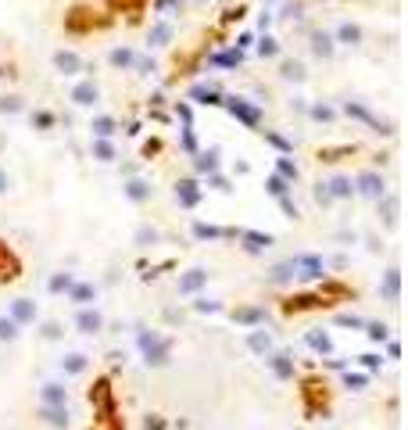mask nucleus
<instances>
[{
	"label": "nucleus",
	"instance_id": "16",
	"mask_svg": "<svg viewBox=\"0 0 408 430\" xmlns=\"http://www.w3.org/2000/svg\"><path fill=\"white\" fill-rule=\"evenodd\" d=\"M194 172L204 179V176H211V172H218V147H204V151H197L194 155Z\"/></svg>",
	"mask_w": 408,
	"mask_h": 430
},
{
	"label": "nucleus",
	"instance_id": "17",
	"mask_svg": "<svg viewBox=\"0 0 408 430\" xmlns=\"http://www.w3.org/2000/svg\"><path fill=\"white\" fill-rule=\"evenodd\" d=\"M36 312H40V309H36V301H33V298H15V301H11V319H15L18 326L33 323V319H36Z\"/></svg>",
	"mask_w": 408,
	"mask_h": 430
},
{
	"label": "nucleus",
	"instance_id": "21",
	"mask_svg": "<svg viewBox=\"0 0 408 430\" xmlns=\"http://www.w3.org/2000/svg\"><path fill=\"white\" fill-rule=\"evenodd\" d=\"M97 298V287H93L90 280H79V284H72L69 287V301H76V305H83V309H90V301Z\"/></svg>",
	"mask_w": 408,
	"mask_h": 430
},
{
	"label": "nucleus",
	"instance_id": "33",
	"mask_svg": "<svg viewBox=\"0 0 408 430\" xmlns=\"http://www.w3.org/2000/svg\"><path fill=\"white\" fill-rule=\"evenodd\" d=\"M183 4H186V0H154V11H158L162 18H169V22H172V15H179V11H183Z\"/></svg>",
	"mask_w": 408,
	"mask_h": 430
},
{
	"label": "nucleus",
	"instance_id": "32",
	"mask_svg": "<svg viewBox=\"0 0 408 430\" xmlns=\"http://www.w3.org/2000/svg\"><path fill=\"white\" fill-rule=\"evenodd\" d=\"M265 190H269V194L279 201V197H290V183H287V179H279V176L272 172V176L265 179Z\"/></svg>",
	"mask_w": 408,
	"mask_h": 430
},
{
	"label": "nucleus",
	"instance_id": "23",
	"mask_svg": "<svg viewBox=\"0 0 408 430\" xmlns=\"http://www.w3.org/2000/svg\"><path fill=\"white\" fill-rule=\"evenodd\" d=\"M29 126L40 130V133L54 130V126H57V111H50V108H36V111H29Z\"/></svg>",
	"mask_w": 408,
	"mask_h": 430
},
{
	"label": "nucleus",
	"instance_id": "42",
	"mask_svg": "<svg viewBox=\"0 0 408 430\" xmlns=\"http://www.w3.org/2000/svg\"><path fill=\"white\" fill-rule=\"evenodd\" d=\"M279 18H283V22H301V18H304V4H301V0H290Z\"/></svg>",
	"mask_w": 408,
	"mask_h": 430
},
{
	"label": "nucleus",
	"instance_id": "36",
	"mask_svg": "<svg viewBox=\"0 0 408 430\" xmlns=\"http://www.w3.org/2000/svg\"><path fill=\"white\" fill-rule=\"evenodd\" d=\"M265 140H269V144H272V147H276V151H279V155H283V158H287L290 151H294V144H290L287 137H279L276 130H265Z\"/></svg>",
	"mask_w": 408,
	"mask_h": 430
},
{
	"label": "nucleus",
	"instance_id": "13",
	"mask_svg": "<svg viewBox=\"0 0 408 430\" xmlns=\"http://www.w3.org/2000/svg\"><path fill=\"white\" fill-rule=\"evenodd\" d=\"M279 79H283V83H294V86H301V83L308 79L304 61H301V57H279Z\"/></svg>",
	"mask_w": 408,
	"mask_h": 430
},
{
	"label": "nucleus",
	"instance_id": "39",
	"mask_svg": "<svg viewBox=\"0 0 408 430\" xmlns=\"http://www.w3.org/2000/svg\"><path fill=\"white\" fill-rule=\"evenodd\" d=\"M311 197H316V204H323V208H330V204H333V197H330V187H326V179H316V187H311Z\"/></svg>",
	"mask_w": 408,
	"mask_h": 430
},
{
	"label": "nucleus",
	"instance_id": "26",
	"mask_svg": "<svg viewBox=\"0 0 408 430\" xmlns=\"http://www.w3.org/2000/svg\"><path fill=\"white\" fill-rule=\"evenodd\" d=\"M376 211L384 215V223H387V226H398V194H391V190H387L380 201H376Z\"/></svg>",
	"mask_w": 408,
	"mask_h": 430
},
{
	"label": "nucleus",
	"instance_id": "46",
	"mask_svg": "<svg viewBox=\"0 0 408 430\" xmlns=\"http://www.w3.org/2000/svg\"><path fill=\"white\" fill-rule=\"evenodd\" d=\"M11 187H15V179H11V172H8L4 165H0V197H4V194H8Z\"/></svg>",
	"mask_w": 408,
	"mask_h": 430
},
{
	"label": "nucleus",
	"instance_id": "43",
	"mask_svg": "<svg viewBox=\"0 0 408 430\" xmlns=\"http://www.w3.org/2000/svg\"><path fill=\"white\" fill-rule=\"evenodd\" d=\"M61 366H65L69 373H83V370H86V355H69Z\"/></svg>",
	"mask_w": 408,
	"mask_h": 430
},
{
	"label": "nucleus",
	"instance_id": "41",
	"mask_svg": "<svg viewBox=\"0 0 408 430\" xmlns=\"http://www.w3.org/2000/svg\"><path fill=\"white\" fill-rule=\"evenodd\" d=\"M18 337V323L11 316H0V341H15Z\"/></svg>",
	"mask_w": 408,
	"mask_h": 430
},
{
	"label": "nucleus",
	"instance_id": "51",
	"mask_svg": "<svg viewBox=\"0 0 408 430\" xmlns=\"http://www.w3.org/2000/svg\"><path fill=\"white\" fill-rule=\"evenodd\" d=\"M233 172H237V176H247V172H251V165H247V162H237V165H233Z\"/></svg>",
	"mask_w": 408,
	"mask_h": 430
},
{
	"label": "nucleus",
	"instance_id": "10",
	"mask_svg": "<svg viewBox=\"0 0 408 430\" xmlns=\"http://www.w3.org/2000/svg\"><path fill=\"white\" fill-rule=\"evenodd\" d=\"M122 126H118V118L115 115H104V111H97L90 118V140H115V133H118Z\"/></svg>",
	"mask_w": 408,
	"mask_h": 430
},
{
	"label": "nucleus",
	"instance_id": "49",
	"mask_svg": "<svg viewBox=\"0 0 408 430\" xmlns=\"http://www.w3.org/2000/svg\"><path fill=\"white\" fill-rule=\"evenodd\" d=\"M279 208H283V211L290 215V219H297V204H294L290 197H279Z\"/></svg>",
	"mask_w": 408,
	"mask_h": 430
},
{
	"label": "nucleus",
	"instance_id": "3",
	"mask_svg": "<svg viewBox=\"0 0 408 430\" xmlns=\"http://www.w3.org/2000/svg\"><path fill=\"white\" fill-rule=\"evenodd\" d=\"M351 183H355V194H358V197H365V201H380V197L387 194V176H384V172H376V169H362V172H355V176H351Z\"/></svg>",
	"mask_w": 408,
	"mask_h": 430
},
{
	"label": "nucleus",
	"instance_id": "6",
	"mask_svg": "<svg viewBox=\"0 0 408 430\" xmlns=\"http://www.w3.org/2000/svg\"><path fill=\"white\" fill-rule=\"evenodd\" d=\"M330 36H333L337 47H362V43H365V29H362L358 22H351V18H340V22L330 29Z\"/></svg>",
	"mask_w": 408,
	"mask_h": 430
},
{
	"label": "nucleus",
	"instance_id": "2",
	"mask_svg": "<svg viewBox=\"0 0 408 430\" xmlns=\"http://www.w3.org/2000/svg\"><path fill=\"white\" fill-rule=\"evenodd\" d=\"M69 101L76 104V108H86V111H93L101 104V83L93 79V76H79L72 86H69Z\"/></svg>",
	"mask_w": 408,
	"mask_h": 430
},
{
	"label": "nucleus",
	"instance_id": "52",
	"mask_svg": "<svg viewBox=\"0 0 408 430\" xmlns=\"http://www.w3.org/2000/svg\"><path fill=\"white\" fill-rule=\"evenodd\" d=\"M190 4H208V0H190Z\"/></svg>",
	"mask_w": 408,
	"mask_h": 430
},
{
	"label": "nucleus",
	"instance_id": "35",
	"mask_svg": "<svg viewBox=\"0 0 408 430\" xmlns=\"http://www.w3.org/2000/svg\"><path fill=\"white\" fill-rule=\"evenodd\" d=\"M204 187H211V190H223V194H230V190H233V183H230V176H223V172H211V176H204Z\"/></svg>",
	"mask_w": 408,
	"mask_h": 430
},
{
	"label": "nucleus",
	"instance_id": "1",
	"mask_svg": "<svg viewBox=\"0 0 408 430\" xmlns=\"http://www.w3.org/2000/svg\"><path fill=\"white\" fill-rule=\"evenodd\" d=\"M50 65H54L57 76H65V79H79L83 72H90L86 57H83L79 50H72V47H57V50L50 54Z\"/></svg>",
	"mask_w": 408,
	"mask_h": 430
},
{
	"label": "nucleus",
	"instance_id": "20",
	"mask_svg": "<svg viewBox=\"0 0 408 430\" xmlns=\"http://www.w3.org/2000/svg\"><path fill=\"white\" fill-rule=\"evenodd\" d=\"M76 326H79L83 333H101V326H104V316H101L97 309H79V316H76Z\"/></svg>",
	"mask_w": 408,
	"mask_h": 430
},
{
	"label": "nucleus",
	"instance_id": "8",
	"mask_svg": "<svg viewBox=\"0 0 408 430\" xmlns=\"http://www.w3.org/2000/svg\"><path fill=\"white\" fill-rule=\"evenodd\" d=\"M201 197H204V187H201L197 176H186V179L176 183V201H179L183 208H197Z\"/></svg>",
	"mask_w": 408,
	"mask_h": 430
},
{
	"label": "nucleus",
	"instance_id": "31",
	"mask_svg": "<svg viewBox=\"0 0 408 430\" xmlns=\"http://www.w3.org/2000/svg\"><path fill=\"white\" fill-rule=\"evenodd\" d=\"M283 54V47H279V40L272 33H262L258 36V57H279Z\"/></svg>",
	"mask_w": 408,
	"mask_h": 430
},
{
	"label": "nucleus",
	"instance_id": "50",
	"mask_svg": "<svg viewBox=\"0 0 408 430\" xmlns=\"http://www.w3.org/2000/svg\"><path fill=\"white\" fill-rule=\"evenodd\" d=\"M304 108H308V101H304V97H290V111L304 115Z\"/></svg>",
	"mask_w": 408,
	"mask_h": 430
},
{
	"label": "nucleus",
	"instance_id": "37",
	"mask_svg": "<svg viewBox=\"0 0 408 430\" xmlns=\"http://www.w3.org/2000/svg\"><path fill=\"white\" fill-rule=\"evenodd\" d=\"M72 284H76V276H72V272H54V276H50V294L69 291Z\"/></svg>",
	"mask_w": 408,
	"mask_h": 430
},
{
	"label": "nucleus",
	"instance_id": "12",
	"mask_svg": "<svg viewBox=\"0 0 408 430\" xmlns=\"http://www.w3.org/2000/svg\"><path fill=\"white\" fill-rule=\"evenodd\" d=\"M326 187H330V197H333V201H351V197H355L351 172H333V176L326 179Z\"/></svg>",
	"mask_w": 408,
	"mask_h": 430
},
{
	"label": "nucleus",
	"instance_id": "44",
	"mask_svg": "<svg viewBox=\"0 0 408 430\" xmlns=\"http://www.w3.org/2000/svg\"><path fill=\"white\" fill-rule=\"evenodd\" d=\"M183 151H186V155H197V140H194V130L190 126H183Z\"/></svg>",
	"mask_w": 408,
	"mask_h": 430
},
{
	"label": "nucleus",
	"instance_id": "40",
	"mask_svg": "<svg viewBox=\"0 0 408 430\" xmlns=\"http://www.w3.org/2000/svg\"><path fill=\"white\" fill-rule=\"evenodd\" d=\"M133 72H140V76H154V72H158V61L147 57V54H136V65H133Z\"/></svg>",
	"mask_w": 408,
	"mask_h": 430
},
{
	"label": "nucleus",
	"instance_id": "28",
	"mask_svg": "<svg viewBox=\"0 0 408 430\" xmlns=\"http://www.w3.org/2000/svg\"><path fill=\"white\" fill-rule=\"evenodd\" d=\"M294 276H297V272H294V262L287 258V262L272 265V269H269V276H265V280H269V284H294Z\"/></svg>",
	"mask_w": 408,
	"mask_h": 430
},
{
	"label": "nucleus",
	"instance_id": "7",
	"mask_svg": "<svg viewBox=\"0 0 408 430\" xmlns=\"http://www.w3.org/2000/svg\"><path fill=\"white\" fill-rule=\"evenodd\" d=\"M172 40H176V22L169 18H158L147 29V50H165Z\"/></svg>",
	"mask_w": 408,
	"mask_h": 430
},
{
	"label": "nucleus",
	"instance_id": "27",
	"mask_svg": "<svg viewBox=\"0 0 408 430\" xmlns=\"http://www.w3.org/2000/svg\"><path fill=\"white\" fill-rule=\"evenodd\" d=\"M158 240H162V230H158V226H150V223L136 226V233H133V244H136V248H154Z\"/></svg>",
	"mask_w": 408,
	"mask_h": 430
},
{
	"label": "nucleus",
	"instance_id": "11",
	"mask_svg": "<svg viewBox=\"0 0 408 430\" xmlns=\"http://www.w3.org/2000/svg\"><path fill=\"white\" fill-rule=\"evenodd\" d=\"M136 47H129V43H118V47H111L108 50V65L115 69V72H133V65H136Z\"/></svg>",
	"mask_w": 408,
	"mask_h": 430
},
{
	"label": "nucleus",
	"instance_id": "34",
	"mask_svg": "<svg viewBox=\"0 0 408 430\" xmlns=\"http://www.w3.org/2000/svg\"><path fill=\"white\" fill-rule=\"evenodd\" d=\"M398 284H401V272H398V269H387V276H384V294H387V301H398Z\"/></svg>",
	"mask_w": 408,
	"mask_h": 430
},
{
	"label": "nucleus",
	"instance_id": "24",
	"mask_svg": "<svg viewBox=\"0 0 408 430\" xmlns=\"http://www.w3.org/2000/svg\"><path fill=\"white\" fill-rule=\"evenodd\" d=\"M0 115H4V118L25 115V97L22 94H0Z\"/></svg>",
	"mask_w": 408,
	"mask_h": 430
},
{
	"label": "nucleus",
	"instance_id": "38",
	"mask_svg": "<svg viewBox=\"0 0 408 430\" xmlns=\"http://www.w3.org/2000/svg\"><path fill=\"white\" fill-rule=\"evenodd\" d=\"M194 237H197V240H218V237H226V230L208 226V223H194Z\"/></svg>",
	"mask_w": 408,
	"mask_h": 430
},
{
	"label": "nucleus",
	"instance_id": "25",
	"mask_svg": "<svg viewBox=\"0 0 408 430\" xmlns=\"http://www.w3.org/2000/svg\"><path fill=\"white\" fill-rule=\"evenodd\" d=\"M240 237H244V248H247L251 255H258V251L272 248V237H269V233H258V230H244Z\"/></svg>",
	"mask_w": 408,
	"mask_h": 430
},
{
	"label": "nucleus",
	"instance_id": "5",
	"mask_svg": "<svg viewBox=\"0 0 408 430\" xmlns=\"http://www.w3.org/2000/svg\"><path fill=\"white\" fill-rule=\"evenodd\" d=\"M122 197L129 201V204H147L150 197H154V183L147 179V176H125L122 179Z\"/></svg>",
	"mask_w": 408,
	"mask_h": 430
},
{
	"label": "nucleus",
	"instance_id": "14",
	"mask_svg": "<svg viewBox=\"0 0 408 430\" xmlns=\"http://www.w3.org/2000/svg\"><path fill=\"white\" fill-rule=\"evenodd\" d=\"M304 115H308L311 122H323V126H333V122L340 118V111H337V104H330V101H308V108H304Z\"/></svg>",
	"mask_w": 408,
	"mask_h": 430
},
{
	"label": "nucleus",
	"instance_id": "48",
	"mask_svg": "<svg viewBox=\"0 0 408 430\" xmlns=\"http://www.w3.org/2000/svg\"><path fill=\"white\" fill-rule=\"evenodd\" d=\"M176 115L186 122V126H190V118H194V111H190V104H186V101H179V104H176Z\"/></svg>",
	"mask_w": 408,
	"mask_h": 430
},
{
	"label": "nucleus",
	"instance_id": "19",
	"mask_svg": "<svg viewBox=\"0 0 408 430\" xmlns=\"http://www.w3.org/2000/svg\"><path fill=\"white\" fill-rule=\"evenodd\" d=\"M190 101H197V104H223V90L208 86V83H197V86H190Z\"/></svg>",
	"mask_w": 408,
	"mask_h": 430
},
{
	"label": "nucleus",
	"instance_id": "15",
	"mask_svg": "<svg viewBox=\"0 0 408 430\" xmlns=\"http://www.w3.org/2000/svg\"><path fill=\"white\" fill-rule=\"evenodd\" d=\"M90 158L101 162V165H111V162H118L122 155H118V144H115V140H90Z\"/></svg>",
	"mask_w": 408,
	"mask_h": 430
},
{
	"label": "nucleus",
	"instance_id": "22",
	"mask_svg": "<svg viewBox=\"0 0 408 430\" xmlns=\"http://www.w3.org/2000/svg\"><path fill=\"white\" fill-rule=\"evenodd\" d=\"M240 61H244V50L230 47V50H218V54H211V57H208V65H211V69H237Z\"/></svg>",
	"mask_w": 408,
	"mask_h": 430
},
{
	"label": "nucleus",
	"instance_id": "45",
	"mask_svg": "<svg viewBox=\"0 0 408 430\" xmlns=\"http://www.w3.org/2000/svg\"><path fill=\"white\" fill-rule=\"evenodd\" d=\"M251 348H255V352H265V348H269V333L255 330V333H251Z\"/></svg>",
	"mask_w": 408,
	"mask_h": 430
},
{
	"label": "nucleus",
	"instance_id": "18",
	"mask_svg": "<svg viewBox=\"0 0 408 430\" xmlns=\"http://www.w3.org/2000/svg\"><path fill=\"white\" fill-rule=\"evenodd\" d=\"M208 284V269H190V272H183L179 276V294H194Z\"/></svg>",
	"mask_w": 408,
	"mask_h": 430
},
{
	"label": "nucleus",
	"instance_id": "4",
	"mask_svg": "<svg viewBox=\"0 0 408 430\" xmlns=\"http://www.w3.org/2000/svg\"><path fill=\"white\" fill-rule=\"evenodd\" d=\"M223 104H226V111L233 115V118H240L247 130H258L262 126V108L255 104V101H247V97H223Z\"/></svg>",
	"mask_w": 408,
	"mask_h": 430
},
{
	"label": "nucleus",
	"instance_id": "29",
	"mask_svg": "<svg viewBox=\"0 0 408 430\" xmlns=\"http://www.w3.org/2000/svg\"><path fill=\"white\" fill-rule=\"evenodd\" d=\"M15 276H18V258L0 244V280H15Z\"/></svg>",
	"mask_w": 408,
	"mask_h": 430
},
{
	"label": "nucleus",
	"instance_id": "9",
	"mask_svg": "<svg viewBox=\"0 0 408 430\" xmlns=\"http://www.w3.org/2000/svg\"><path fill=\"white\" fill-rule=\"evenodd\" d=\"M308 50L316 61H330L337 54V43L330 36V29H311V36H308Z\"/></svg>",
	"mask_w": 408,
	"mask_h": 430
},
{
	"label": "nucleus",
	"instance_id": "30",
	"mask_svg": "<svg viewBox=\"0 0 408 430\" xmlns=\"http://www.w3.org/2000/svg\"><path fill=\"white\" fill-rule=\"evenodd\" d=\"M276 176H279V179H287V183H290V187H294V183L301 179V172H297V165H294L290 158H283V155H279V158H276Z\"/></svg>",
	"mask_w": 408,
	"mask_h": 430
},
{
	"label": "nucleus",
	"instance_id": "47",
	"mask_svg": "<svg viewBox=\"0 0 408 430\" xmlns=\"http://www.w3.org/2000/svg\"><path fill=\"white\" fill-rule=\"evenodd\" d=\"M237 319H240V323H258V319H262V312H258V309H240V312H237Z\"/></svg>",
	"mask_w": 408,
	"mask_h": 430
}]
</instances>
